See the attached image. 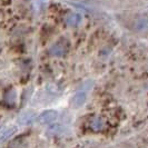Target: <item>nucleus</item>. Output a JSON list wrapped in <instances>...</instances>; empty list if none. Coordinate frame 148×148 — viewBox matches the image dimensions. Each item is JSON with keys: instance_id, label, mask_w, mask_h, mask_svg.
<instances>
[{"instance_id": "obj_1", "label": "nucleus", "mask_w": 148, "mask_h": 148, "mask_svg": "<svg viewBox=\"0 0 148 148\" xmlns=\"http://www.w3.org/2000/svg\"><path fill=\"white\" fill-rule=\"evenodd\" d=\"M57 118H58V111L53 110V109H48V110L40 112L36 120L41 125H47V124H51L53 121H56Z\"/></svg>"}, {"instance_id": "obj_2", "label": "nucleus", "mask_w": 148, "mask_h": 148, "mask_svg": "<svg viewBox=\"0 0 148 148\" xmlns=\"http://www.w3.org/2000/svg\"><path fill=\"white\" fill-rule=\"evenodd\" d=\"M87 99V91L86 90H79L70 99V105L73 108H80L86 103Z\"/></svg>"}, {"instance_id": "obj_3", "label": "nucleus", "mask_w": 148, "mask_h": 148, "mask_svg": "<svg viewBox=\"0 0 148 148\" xmlns=\"http://www.w3.org/2000/svg\"><path fill=\"white\" fill-rule=\"evenodd\" d=\"M17 132V126L15 125H6L0 127V141H5L11 138Z\"/></svg>"}, {"instance_id": "obj_4", "label": "nucleus", "mask_w": 148, "mask_h": 148, "mask_svg": "<svg viewBox=\"0 0 148 148\" xmlns=\"http://www.w3.org/2000/svg\"><path fill=\"white\" fill-rule=\"evenodd\" d=\"M35 120H36V114L34 111H23L18 117V124L22 125V126H26V125H30Z\"/></svg>"}, {"instance_id": "obj_5", "label": "nucleus", "mask_w": 148, "mask_h": 148, "mask_svg": "<svg viewBox=\"0 0 148 148\" xmlns=\"http://www.w3.org/2000/svg\"><path fill=\"white\" fill-rule=\"evenodd\" d=\"M49 52H50L51 56H55V57H61V56H64V55L67 52L66 45H65V42H62V41H58V42L53 44L51 47H50Z\"/></svg>"}, {"instance_id": "obj_6", "label": "nucleus", "mask_w": 148, "mask_h": 148, "mask_svg": "<svg viewBox=\"0 0 148 148\" xmlns=\"http://www.w3.org/2000/svg\"><path fill=\"white\" fill-rule=\"evenodd\" d=\"M82 21V16L79 14H69L66 17V23L70 27H76Z\"/></svg>"}, {"instance_id": "obj_7", "label": "nucleus", "mask_w": 148, "mask_h": 148, "mask_svg": "<svg viewBox=\"0 0 148 148\" xmlns=\"http://www.w3.org/2000/svg\"><path fill=\"white\" fill-rule=\"evenodd\" d=\"M104 127H105V121L100 117H95V118L91 119L90 128L94 132H100V130L104 129Z\"/></svg>"}, {"instance_id": "obj_8", "label": "nucleus", "mask_w": 148, "mask_h": 148, "mask_svg": "<svg viewBox=\"0 0 148 148\" xmlns=\"http://www.w3.org/2000/svg\"><path fill=\"white\" fill-rule=\"evenodd\" d=\"M135 29L139 32H145L148 30V19L147 18H139L135 22Z\"/></svg>"}, {"instance_id": "obj_9", "label": "nucleus", "mask_w": 148, "mask_h": 148, "mask_svg": "<svg viewBox=\"0 0 148 148\" xmlns=\"http://www.w3.org/2000/svg\"><path fill=\"white\" fill-rule=\"evenodd\" d=\"M5 100L7 101L8 104H14L16 100V91L14 89H11V90H9L7 94H6V96H5Z\"/></svg>"}]
</instances>
